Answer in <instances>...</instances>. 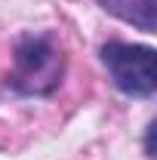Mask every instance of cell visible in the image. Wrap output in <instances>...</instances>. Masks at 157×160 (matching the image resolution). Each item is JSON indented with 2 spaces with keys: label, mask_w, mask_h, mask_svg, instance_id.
<instances>
[{
  "label": "cell",
  "mask_w": 157,
  "mask_h": 160,
  "mask_svg": "<svg viewBox=\"0 0 157 160\" xmlns=\"http://www.w3.org/2000/svg\"><path fill=\"white\" fill-rule=\"evenodd\" d=\"M65 56L49 34H28L16 46L9 86L22 96H49L62 83Z\"/></svg>",
  "instance_id": "6da1fadb"
},
{
  "label": "cell",
  "mask_w": 157,
  "mask_h": 160,
  "mask_svg": "<svg viewBox=\"0 0 157 160\" xmlns=\"http://www.w3.org/2000/svg\"><path fill=\"white\" fill-rule=\"evenodd\" d=\"M102 9H108L111 16H117L126 25H136L139 31L154 34V0H99Z\"/></svg>",
  "instance_id": "3957f363"
},
{
  "label": "cell",
  "mask_w": 157,
  "mask_h": 160,
  "mask_svg": "<svg viewBox=\"0 0 157 160\" xmlns=\"http://www.w3.org/2000/svg\"><path fill=\"white\" fill-rule=\"evenodd\" d=\"M102 62L120 92L136 96V99H151L157 89L154 74V49L151 46H136V43H120L111 40L102 46Z\"/></svg>",
  "instance_id": "7a4b0ae2"
}]
</instances>
